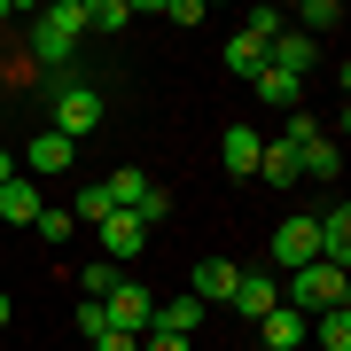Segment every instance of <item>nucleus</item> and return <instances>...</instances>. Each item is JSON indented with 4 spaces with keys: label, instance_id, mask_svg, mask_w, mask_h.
Segmentation results:
<instances>
[{
    "label": "nucleus",
    "instance_id": "18",
    "mask_svg": "<svg viewBox=\"0 0 351 351\" xmlns=\"http://www.w3.org/2000/svg\"><path fill=\"white\" fill-rule=\"evenodd\" d=\"M149 328H164V336H195V328H203V304L195 297H172V304H156Z\"/></svg>",
    "mask_w": 351,
    "mask_h": 351
},
{
    "label": "nucleus",
    "instance_id": "17",
    "mask_svg": "<svg viewBox=\"0 0 351 351\" xmlns=\"http://www.w3.org/2000/svg\"><path fill=\"white\" fill-rule=\"evenodd\" d=\"M258 180L265 188H297V149H289V141H265L258 149Z\"/></svg>",
    "mask_w": 351,
    "mask_h": 351
},
{
    "label": "nucleus",
    "instance_id": "13",
    "mask_svg": "<svg viewBox=\"0 0 351 351\" xmlns=\"http://www.w3.org/2000/svg\"><path fill=\"white\" fill-rule=\"evenodd\" d=\"M274 304H281V281H274V274H242V281H234V313H242V320H265Z\"/></svg>",
    "mask_w": 351,
    "mask_h": 351
},
{
    "label": "nucleus",
    "instance_id": "7",
    "mask_svg": "<svg viewBox=\"0 0 351 351\" xmlns=\"http://www.w3.org/2000/svg\"><path fill=\"white\" fill-rule=\"evenodd\" d=\"M78 164V141H63V133H32V149H24V180H47V172H71Z\"/></svg>",
    "mask_w": 351,
    "mask_h": 351
},
{
    "label": "nucleus",
    "instance_id": "16",
    "mask_svg": "<svg viewBox=\"0 0 351 351\" xmlns=\"http://www.w3.org/2000/svg\"><path fill=\"white\" fill-rule=\"evenodd\" d=\"M304 343H313V351H351V304H336V313H313Z\"/></svg>",
    "mask_w": 351,
    "mask_h": 351
},
{
    "label": "nucleus",
    "instance_id": "5",
    "mask_svg": "<svg viewBox=\"0 0 351 351\" xmlns=\"http://www.w3.org/2000/svg\"><path fill=\"white\" fill-rule=\"evenodd\" d=\"M101 313H110V336H149V320H156V297L141 281H117L110 297H101Z\"/></svg>",
    "mask_w": 351,
    "mask_h": 351
},
{
    "label": "nucleus",
    "instance_id": "8",
    "mask_svg": "<svg viewBox=\"0 0 351 351\" xmlns=\"http://www.w3.org/2000/svg\"><path fill=\"white\" fill-rule=\"evenodd\" d=\"M265 63L274 71H289V78H313V63H320V39H304V32H274V47H265Z\"/></svg>",
    "mask_w": 351,
    "mask_h": 351
},
{
    "label": "nucleus",
    "instance_id": "21",
    "mask_svg": "<svg viewBox=\"0 0 351 351\" xmlns=\"http://www.w3.org/2000/svg\"><path fill=\"white\" fill-rule=\"evenodd\" d=\"M328 24H343V8H336V0H304L289 32H304V39H313V32H328Z\"/></svg>",
    "mask_w": 351,
    "mask_h": 351
},
{
    "label": "nucleus",
    "instance_id": "4",
    "mask_svg": "<svg viewBox=\"0 0 351 351\" xmlns=\"http://www.w3.org/2000/svg\"><path fill=\"white\" fill-rule=\"evenodd\" d=\"M94 125H101V94L78 86V78H63V86H55V133H63V141H86Z\"/></svg>",
    "mask_w": 351,
    "mask_h": 351
},
{
    "label": "nucleus",
    "instance_id": "30",
    "mask_svg": "<svg viewBox=\"0 0 351 351\" xmlns=\"http://www.w3.org/2000/svg\"><path fill=\"white\" fill-rule=\"evenodd\" d=\"M16 172H24V164H16L8 149H0V188H8V180H16Z\"/></svg>",
    "mask_w": 351,
    "mask_h": 351
},
{
    "label": "nucleus",
    "instance_id": "14",
    "mask_svg": "<svg viewBox=\"0 0 351 351\" xmlns=\"http://www.w3.org/2000/svg\"><path fill=\"white\" fill-rule=\"evenodd\" d=\"M39 211H47V203H39V180H24V172H16L8 188H0V219H8V226H32Z\"/></svg>",
    "mask_w": 351,
    "mask_h": 351
},
{
    "label": "nucleus",
    "instance_id": "20",
    "mask_svg": "<svg viewBox=\"0 0 351 351\" xmlns=\"http://www.w3.org/2000/svg\"><path fill=\"white\" fill-rule=\"evenodd\" d=\"M133 16H141L133 0H94V8H86V32H125Z\"/></svg>",
    "mask_w": 351,
    "mask_h": 351
},
{
    "label": "nucleus",
    "instance_id": "1",
    "mask_svg": "<svg viewBox=\"0 0 351 351\" xmlns=\"http://www.w3.org/2000/svg\"><path fill=\"white\" fill-rule=\"evenodd\" d=\"M281 304L289 313H336V304H351V274L343 265H328V258H313V265H297V274L281 281Z\"/></svg>",
    "mask_w": 351,
    "mask_h": 351
},
{
    "label": "nucleus",
    "instance_id": "9",
    "mask_svg": "<svg viewBox=\"0 0 351 351\" xmlns=\"http://www.w3.org/2000/svg\"><path fill=\"white\" fill-rule=\"evenodd\" d=\"M313 258H320L313 219H281V226H274V265H281V274H297V265H313Z\"/></svg>",
    "mask_w": 351,
    "mask_h": 351
},
{
    "label": "nucleus",
    "instance_id": "15",
    "mask_svg": "<svg viewBox=\"0 0 351 351\" xmlns=\"http://www.w3.org/2000/svg\"><path fill=\"white\" fill-rule=\"evenodd\" d=\"M250 94L265 101V110H297V101H304V78H289V71H274V63H265V71L250 78Z\"/></svg>",
    "mask_w": 351,
    "mask_h": 351
},
{
    "label": "nucleus",
    "instance_id": "11",
    "mask_svg": "<svg viewBox=\"0 0 351 351\" xmlns=\"http://www.w3.org/2000/svg\"><path fill=\"white\" fill-rule=\"evenodd\" d=\"M234 281H242V265H226V258H203V265H195V289H188V297L203 304V313H211V304H234Z\"/></svg>",
    "mask_w": 351,
    "mask_h": 351
},
{
    "label": "nucleus",
    "instance_id": "28",
    "mask_svg": "<svg viewBox=\"0 0 351 351\" xmlns=\"http://www.w3.org/2000/svg\"><path fill=\"white\" fill-rule=\"evenodd\" d=\"M141 351H188V336H164V328H149V336H141Z\"/></svg>",
    "mask_w": 351,
    "mask_h": 351
},
{
    "label": "nucleus",
    "instance_id": "3",
    "mask_svg": "<svg viewBox=\"0 0 351 351\" xmlns=\"http://www.w3.org/2000/svg\"><path fill=\"white\" fill-rule=\"evenodd\" d=\"M101 188H110V203H117V211H133V219H149V226H156L164 211H172V195H164L149 172H133V164H125V172H110Z\"/></svg>",
    "mask_w": 351,
    "mask_h": 351
},
{
    "label": "nucleus",
    "instance_id": "23",
    "mask_svg": "<svg viewBox=\"0 0 351 351\" xmlns=\"http://www.w3.org/2000/svg\"><path fill=\"white\" fill-rule=\"evenodd\" d=\"M32 234H39V242H71V234H78V219H71V211H39V219H32Z\"/></svg>",
    "mask_w": 351,
    "mask_h": 351
},
{
    "label": "nucleus",
    "instance_id": "10",
    "mask_svg": "<svg viewBox=\"0 0 351 351\" xmlns=\"http://www.w3.org/2000/svg\"><path fill=\"white\" fill-rule=\"evenodd\" d=\"M258 149H265L258 125H226V133H219V164H226L234 180H258Z\"/></svg>",
    "mask_w": 351,
    "mask_h": 351
},
{
    "label": "nucleus",
    "instance_id": "25",
    "mask_svg": "<svg viewBox=\"0 0 351 351\" xmlns=\"http://www.w3.org/2000/svg\"><path fill=\"white\" fill-rule=\"evenodd\" d=\"M289 149H304V141H320V117H304V110H289V125H281Z\"/></svg>",
    "mask_w": 351,
    "mask_h": 351
},
{
    "label": "nucleus",
    "instance_id": "24",
    "mask_svg": "<svg viewBox=\"0 0 351 351\" xmlns=\"http://www.w3.org/2000/svg\"><path fill=\"white\" fill-rule=\"evenodd\" d=\"M117 281H125V265H110V258H101V265H86V297H110Z\"/></svg>",
    "mask_w": 351,
    "mask_h": 351
},
{
    "label": "nucleus",
    "instance_id": "12",
    "mask_svg": "<svg viewBox=\"0 0 351 351\" xmlns=\"http://www.w3.org/2000/svg\"><path fill=\"white\" fill-rule=\"evenodd\" d=\"M304 328H313L304 313H289V304H274V313L258 320V343H265V351H304Z\"/></svg>",
    "mask_w": 351,
    "mask_h": 351
},
{
    "label": "nucleus",
    "instance_id": "22",
    "mask_svg": "<svg viewBox=\"0 0 351 351\" xmlns=\"http://www.w3.org/2000/svg\"><path fill=\"white\" fill-rule=\"evenodd\" d=\"M110 211H117V203H110V188H101V180H94V188H78V203H71V219H86V226H101Z\"/></svg>",
    "mask_w": 351,
    "mask_h": 351
},
{
    "label": "nucleus",
    "instance_id": "32",
    "mask_svg": "<svg viewBox=\"0 0 351 351\" xmlns=\"http://www.w3.org/2000/svg\"><path fill=\"white\" fill-rule=\"evenodd\" d=\"M8 16H16V8H8V0H0V24H8Z\"/></svg>",
    "mask_w": 351,
    "mask_h": 351
},
{
    "label": "nucleus",
    "instance_id": "29",
    "mask_svg": "<svg viewBox=\"0 0 351 351\" xmlns=\"http://www.w3.org/2000/svg\"><path fill=\"white\" fill-rule=\"evenodd\" d=\"M94 351H141V336H101Z\"/></svg>",
    "mask_w": 351,
    "mask_h": 351
},
{
    "label": "nucleus",
    "instance_id": "27",
    "mask_svg": "<svg viewBox=\"0 0 351 351\" xmlns=\"http://www.w3.org/2000/svg\"><path fill=\"white\" fill-rule=\"evenodd\" d=\"M156 16H164V24H203V0H164Z\"/></svg>",
    "mask_w": 351,
    "mask_h": 351
},
{
    "label": "nucleus",
    "instance_id": "26",
    "mask_svg": "<svg viewBox=\"0 0 351 351\" xmlns=\"http://www.w3.org/2000/svg\"><path fill=\"white\" fill-rule=\"evenodd\" d=\"M78 328H86V336L101 343V336H110V313H101V297H78Z\"/></svg>",
    "mask_w": 351,
    "mask_h": 351
},
{
    "label": "nucleus",
    "instance_id": "6",
    "mask_svg": "<svg viewBox=\"0 0 351 351\" xmlns=\"http://www.w3.org/2000/svg\"><path fill=\"white\" fill-rule=\"evenodd\" d=\"M141 250H149V219H133V211L101 219V258H110V265H133Z\"/></svg>",
    "mask_w": 351,
    "mask_h": 351
},
{
    "label": "nucleus",
    "instance_id": "33",
    "mask_svg": "<svg viewBox=\"0 0 351 351\" xmlns=\"http://www.w3.org/2000/svg\"><path fill=\"white\" fill-rule=\"evenodd\" d=\"M304 351H313V343H304Z\"/></svg>",
    "mask_w": 351,
    "mask_h": 351
},
{
    "label": "nucleus",
    "instance_id": "31",
    "mask_svg": "<svg viewBox=\"0 0 351 351\" xmlns=\"http://www.w3.org/2000/svg\"><path fill=\"white\" fill-rule=\"evenodd\" d=\"M8 320H16V304H8V297H0V328H8Z\"/></svg>",
    "mask_w": 351,
    "mask_h": 351
},
{
    "label": "nucleus",
    "instance_id": "19",
    "mask_svg": "<svg viewBox=\"0 0 351 351\" xmlns=\"http://www.w3.org/2000/svg\"><path fill=\"white\" fill-rule=\"evenodd\" d=\"M226 71H234V78H258V71H265V39L234 32V39H226Z\"/></svg>",
    "mask_w": 351,
    "mask_h": 351
},
{
    "label": "nucleus",
    "instance_id": "2",
    "mask_svg": "<svg viewBox=\"0 0 351 351\" xmlns=\"http://www.w3.org/2000/svg\"><path fill=\"white\" fill-rule=\"evenodd\" d=\"M78 39H86V8H78V0H55V8L32 16V63L63 71L71 55H78Z\"/></svg>",
    "mask_w": 351,
    "mask_h": 351
}]
</instances>
